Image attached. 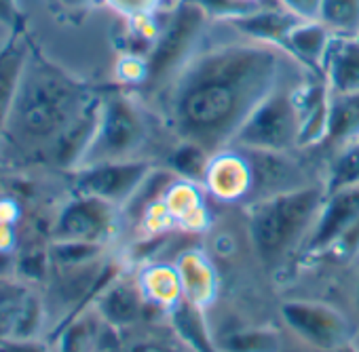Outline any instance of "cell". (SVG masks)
Here are the masks:
<instances>
[{
	"label": "cell",
	"mask_w": 359,
	"mask_h": 352,
	"mask_svg": "<svg viewBox=\"0 0 359 352\" xmlns=\"http://www.w3.org/2000/svg\"><path fill=\"white\" fill-rule=\"evenodd\" d=\"M203 188L208 197L218 203L245 205L254 188V173L248 156L239 148H224L212 154Z\"/></svg>",
	"instance_id": "obj_12"
},
{
	"label": "cell",
	"mask_w": 359,
	"mask_h": 352,
	"mask_svg": "<svg viewBox=\"0 0 359 352\" xmlns=\"http://www.w3.org/2000/svg\"><path fill=\"white\" fill-rule=\"evenodd\" d=\"M241 152L248 156L254 173V188L245 205L285 190L315 184L309 182L302 167L292 158V152H262V150H241Z\"/></svg>",
	"instance_id": "obj_13"
},
{
	"label": "cell",
	"mask_w": 359,
	"mask_h": 352,
	"mask_svg": "<svg viewBox=\"0 0 359 352\" xmlns=\"http://www.w3.org/2000/svg\"><path fill=\"white\" fill-rule=\"evenodd\" d=\"M296 68H292L277 83V87L256 106V110L241 125L229 148L262 150V152L298 150V137L302 125V110H300L302 80L294 76Z\"/></svg>",
	"instance_id": "obj_5"
},
{
	"label": "cell",
	"mask_w": 359,
	"mask_h": 352,
	"mask_svg": "<svg viewBox=\"0 0 359 352\" xmlns=\"http://www.w3.org/2000/svg\"><path fill=\"white\" fill-rule=\"evenodd\" d=\"M148 137L150 129L140 104L121 91L108 93L100 99L97 127L79 169L108 160L144 158L140 152L146 148Z\"/></svg>",
	"instance_id": "obj_7"
},
{
	"label": "cell",
	"mask_w": 359,
	"mask_h": 352,
	"mask_svg": "<svg viewBox=\"0 0 359 352\" xmlns=\"http://www.w3.org/2000/svg\"><path fill=\"white\" fill-rule=\"evenodd\" d=\"M121 218V207L91 195H76L62 209L55 222V237L57 241H85L106 245V241L116 234Z\"/></svg>",
	"instance_id": "obj_9"
},
{
	"label": "cell",
	"mask_w": 359,
	"mask_h": 352,
	"mask_svg": "<svg viewBox=\"0 0 359 352\" xmlns=\"http://www.w3.org/2000/svg\"><path fill=\"white\" fill-rule=\"evenodd\" d=\"M342 274V300L340 306L353 316L357 329H359V258L344 270Z\"/></svg>",
	"instance_id": "obj_28"
},
{
	"label": "cell",
	"mask_w": 359,
	"mask_h": 352,
	"mask_svg": "<svg viewBox=\"0 0 359 352\" xmlns=\"http://www.w3.org/2000/svg\"><path fill=\"white\" fill-rule=\"evenodd\" d=\"M336 352H359V339H355V342H351V344L338 348Z\"/></svg>",
	"instance_id": "obj_34"
},
{
	"label": "cell",
	"mask_w": 359,
	"mask_h": 352,
	"mask_svg": "<svg viewBox=\"0 0 359 352\" xmlns=\"http://www.w3.org/2000/svg\"><path fill=\"white\" fill-rule=\"evenodd\" d=\"M135 274L148 304L154 310H158L161 314H171L177 306H182V281H180L173 262H148L142 264Z\"/></svg>",
	"instance_id": "obj_18"
},
{
	"label": "cell",
	"mask_w": 359,
	"mask_h": 352,
	"mask_svg": "<svg viewBox=\"0 0 359 352\" xmlns=\"http://www.w3.org/2000/svg\"><path fill=\"white\" fill-rule=\"evenodd\" d=\"M0 24L13 32L22 28V11L18 0H0Z\"/></svg>",
	"instance_id": "obj_32"
},
{
	"label": "cell",
	"mask_w": 359,
	"mask_h": 352,
	"mask_svg": "<svg viewBox=\"0 0 359 352\" xmlns=\"http://www.w3.org/2000/svg\"><path fill=\"white\" fill-rule=\"evenodd\" d=\"M104 253V245L100 243H85V241H60L51 249V258L62 268L83 266L89 262L100 260Z\"/></svg>",
	"instance_id": "obj_27"
},
{
	"label": "cell",
	"mask_w": 359,
	"mask_h": 352,
	"mask_svg": "<svg viewBox=\"0 0 359 352\" xmlns=\"http://www.w3.org/2000/svg\"><path fill=\"white\" fill-rule=\"evenodd\" d=\"M277 5L283 7L294 17H298L302 22H311V20L319 17L321 0H277Z\"/></svg>",
	"instance_id": "obj_29"
},
{
	"label": "cell",
	"mask_w": 359,
	"mask_h": 352,
	"mask_svg": "<svg viewBox=\"0 0 359 352\" xmlns=\"http://www.w3.org/2000/svg\"><path fill=\"white\" fill-rule=\"evenodd\" d=\"M334 38L359 36V0H321L317 17Z\"/></svg>",
	"instance_id": "obj_24"
},
{
	"label": "cell",
	"mask_w": 359,
	"mask_h": 352,
	"mask_svg": "<svg viewBox=\"0 0 359 352\" xmlns=\"http://www.w3.org/2000/svg\"><path fill=\"white\" fill-rule=\"evenodd\" d=\"M123 333H127V339L118 342L114 352H201L169 314H156Z\"/></svg>",
	"instance_id": "obj_16"
},
{
	"label": "cell",
	"mask_w": 359,
	"mask_h": 352,
	"mask_svg": "<svg viewBox=\"0 0 359 352\" xmlns=\"http://www.w3.org/2000/svg\"><path fill=\"white\" fill-rule=\"evenodd\" d=\"M210 158H212V152H208L203 146H199L195 141H187V139H177L175 148L169 152V156L165 160V167L175 175V178L203 186Z\"/></svg>",
	"instance_id": "obj_23"
},
{
	"label": "cell",
	"mask_w": 359,
	"mask_h": 352,
	"mask_svg": "<svg viewBox=\"0 0 359 352\" xmlns=\"http://www.w3.org/2000/svg\"><path fill=\"white\" fill-rule=\"evenodd\" d=\"M277 316L290 335L321 352H336L359 339V329L353 316L342 306L323 297L281 295Z\"/></svg>",
	"instance_id": "obj_6"
},
{
	"label": "cell",
	"mask_w": 359,
	"mask_h": 352,
	"mask_svg": "<svg viewBox=\"0 0 359 352\" xmlns=\"http://www.w3.org/2000/svg\"><path fill=\"white\" fill-rule=\"evenodd\" d=\"M214 17L197 0H177L165 26L154 36L150 51L146 53V78L142 87L161 95L187 64L205 45V34Z\"/></svg>",
	"instance_id": "obj_4"
},
{
	"label": "cell",
	"mask_w": 359,
	"mask_h": 352,
	"mask_svg": "<svg viewBox=\"0 0 359 352\" xmlns=\"http://www.w3.org/2000/svg\"><path fill=\"white\" fill-rule=\"evenodd\" d=\"M110 3L118 11H123V13H127L131 17H142V15L150 13L156 7L158 0H110Z\"/></svg>",
	"instance_id": "obj_31"
},
{
	"label": "cell",
	"mask_w": 359,
	"mask_h": 352,
	"mask_svg": "<svg viewBox=\"0 0 359 352\" xmlns=\"http://www.w3.org/2000/svg\"><path fill=\"white\" fill-rule=\"evenodd\" d=\"M325 192L359 186V141L332 154L327 173L323 175Z\"/></svg>",
	"instance_id": "obj_25"
},
{
	"label": "cell",
	"mask_w": 359,
	"mask_h": 352,
	"mask_svg": "<svg viewBox=\"0 0 359 352\" xmlns=\"http://www.w3.org/2000/svg\"><path fill=\"white\" fill-rule=\"evenodd\" d=\"M332 43H334V34L319 20H311L294 26V30L287 34L283 43V49L304 70L323 78V64Z\"/></svg>",
	"instance_id": "obj_19"
},
{
	"label": "cell",
	"mask_w": 359,
	"mask_h": 352,
	"mask_svg": "<svg viewBox=\"0 0 359 352\" xmlns=\"http://www.w3.org/2000/svg\"><path fill=\"white\" fill-rule=\"evenodd\" d=\"M26 59H28V45L20 34H15L9 41V45L0 51V133H3L7 116L11 112Z\"/></svg>",
	"instance_id": "obj_22"
},
{
	"label": "cell",
	"mask_w": 359,
	"mask_h": 352,
	"mask_svg": "<svg viewBox=\"0 0 359 352\" xmlns=\"http://www.w3.org/2000/svg\"><path fill=\"white\" fill-rule=\"evenodd\" d=\"M173 264L182 281L184 302L201 312L210 310L222 293V276L203 245H187Z\"/></svg>",
	"instance_id": "obj_14"
},
{
	"label": "cell",
	"mask_w": 359,
	"mask_h": 352,
	"mask_svg": "<svg viewBox=\"0 0 359 352\" xmlns=\"http://www.w3.org/2000/svg\"><path fill=\"white\" fill-rule=\"evenodd\" d=\"M245 3H252V5H269L266 0H245Z\"/></svg>",
	"instance_id": "obj_35"
},
{
	"label": "cell",
	"mask_w": 359,
	"mask_h": 352,
	"mask_svg": "<svg viewBox=\"0 0 359 352\" xmlns=\"http://www.w3.org/2000/svg\"><path fill=\"white\" fill-rule=\"evenodd\" d=\"M323 80L332 95L359 91V36L334 38L323 64Z\"/></svg>",
	"instance_id": "obj_20"
},
{
	"label": "cell",
	"mask_w": 359,
	"mask_h": 352,
	"mask_svg": "<svg viewBox=\"0 0 359 352\" xmlns=\"http://www.w3.org/2000/svg\"><path fill=\"white\" fill-rule=\"evenodd\" d=\"M97 104L83 83L43 57L28 53L11 112L7 116V141L20 152H47Z\"/></svg>",
	"instance_id": "obj_2"
},
{
	"label": "cell",
	"mask_w": 359,
	"mask_h": 352,
	"mask_svg": "<svg viewBox=\"0 0 359 352\" xmlns=\"http://www.w3.org/2000/svg\"><path fill=\"white\" fill-rule=\"evenodd\" d=\"M93 310L106 327L118 333L161 314L148 304L135 272H118L93 300Z\"/></svg>",
	"instance_id": "obj_10"
},
{
	"label": "cell",
	"mask_w": 359,
	"mask_h": 352,
	"mask_svg": "<svg viewBox=\"0 0 359 352\" xmlns=\"http://www.w3.org/2000/svg\"><path fill=\"white\" fill-rule=\"evenodd\" d=\"M154 167L150 158L95 162L74 171V186L79 195H91L125 209Z\"/></svg>",
	"instance_id": "obj_8"
},
{
	"label": "cell",
	"mask_w": 359,
	"mask_h": 352,
	"mask_svg": "<svg viewBox=\"0 0 359 352\" xmlns=\"http://www.w3.org/2000/svg\"><path fill=\"white\" fill-rule=\"evenodd\" d=\"M357 222H359V186L342 188L336 192H325L323 207H321L319 218L309 234V241L304 245V251L300 255L296 270L300 266L313 262L315 258H319L330 245H334Z\"/></svg>",
	"instance_id": "obj_11"
},
{
	"label": "cell",
	"mask_w": 359,
	"mask_h": 352,
	"mask_svg": "<svg viewBox=\"0 0 359 352\" xmlns=\"http://www.w3.org/2000/svg\"><path fill=\"white\" fill-rule=\"evenodd\" d=\"M300 22L302 20L294 17L292 13H287L283 7H279L275 3V5H264V7H260V9L252 11V13L233 17V20L222 22V24L226 28H231L235 34L243 36V38L283 47L287 34Z\"/></svg>",
	"instance_id": "obj_17"
},
{
	"label": "cell",
	"mask_w": 359,
	"mask_h": 352,
	"mask_svg": "<svg viewBox=\"0 0 359 352\" xmlns=\"http://www.w3.org/2000/svg\"><path fill=\"white\" fill-rule=\"evenodd\" d=\"M283 352H321V350H315L306 344H302L300 339H296L294 335H290L285 331V346H283Z\"/></svg>",
	"instance_id": "obj_33"
},
{
	"label": "cell",
	"mask_w": 359,
	"mask_h": 352,
	"mask_svg": "<svg viewBox=\"0 0 359 352\" xmlns=\"http://www.w3.org/2000/svg\"><path fill=\"white\" fill-rule=\"evenodd\" d=\"M100 323L102 318L95 312L93 316H79L76 321H70L66 325V331L62 335L60 352H93L100 335Z\"/></svg>",
	"instance_id": "obj_26"
},
{
	"label": "cell",
	"mask_w": 359,
	"mask_h": 352,
	"mask_svg": "<svg viewBox=\"0 0 359 352\" xmlns=\"http://www.w3.org/2000/svg\"><path fill=\"white\" fill-rule=\"evenodd\" d=\"M0 352H47V348L30 337H0Z\"/></svg>",
	"instance_id": "obj_30"
},
{
	"label": "cell",
	"mask_w": 359,
	"mask_h": 352,
	"mask_svg": "<svg viewBox=\"0 0 359 352\" xmlns=\"http://www.w3.org/2000/svg\"><path fill=\"white\" fill-rule=\"evenodd\" d=\"M205 201L208 192L201 184L180 178L163 195V205L173 226L191 234H205L212 228V213Z\"/></svg>",
	"instance_id": "obj_15"
},
{
	"label": "cell",
	"mask_w": 359,
	"mask_h": 352,
	"mask_svg": "<svg viewBox=\"0 0 359 352\" xmlns=\"http://www.w3.org/2000/svg\"><path fill=\"white\" fill-rule=\"evenodd\" d=\"M296 66L283 47L243 36L201 47L161 93L167 122L177 139L216 154L233 143L256 106Z\"/></svg>",
	"instance_id": "obj_1"
},
{
	"label": "cell",
	"mask_w": 359,
	"mask_h": 352,
	"mask_svg": "<svg viewBox=\"0 0 359 352\" xmlns=\"http://www.w3.org/2000/svg\"><path fill=\"white\" fill-rule=\"evenodd\" d=\"M355 141H359V91L330 93L327 133L321 146L336 154Z\"/></svg>",
	"instance_id": "obj_21"
},
{
	"label": "cell",
	"mask_w": 359,
	"mask_h": 352,
	"mask_svg": "<svg viewBox=\"0 0 359 352\" xmlns=\"http://www.w3.org/2000/svg\"><path fill=\"white\" fill-rule=\"evenodd\" d=\"M323 201L325 186L315 182L245 205V232L252 251L277 295L300 262Z\"/></svg>",
	"instance_id": "obj_3"
}]
</instances>
